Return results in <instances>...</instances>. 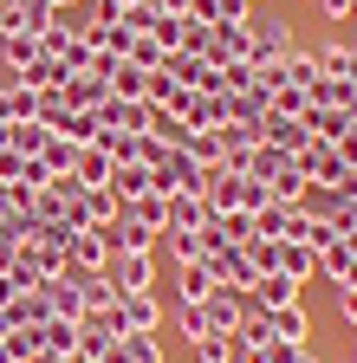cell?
Wrapping results in <instances>:
<instances>
[{"instance_id":"cell-36","label":"cell","mask_w":357,"mask_h":363,"mask_svg":"<svg viewBox=\"0 0 357 363\" xmlns=\"http://www.w3.org/2000/svg\"><path fill=\"white\" fill-rule=\"evenodd\" d=\"M150 39L163 45V52H182V20H175V13H156V26H150Z\"/></svg>"},{"instance_id":"cell-13","label":"cell","mask_w":357,"mask_h":363,"mask_svg":"<svg viewBox=\"0 0 357 363\" xmlns=\"http://www.w3.org/2000/svg\"><path fill=\"white\" fill-rule=\"evenodd\" d=\"M202 311H208V325H214V331H228V337H234V325L247 318V292H228V286H214V292L202 298Z\"/></svg>"},{"instance_id":"cell-1","label":"cell","mask_w":357,"mask_h":363,"mask_svg":"<svg viewBox=\"0 0 357 363\" xmlns=\"http://www.w3.org/2000/svg\"><path fill=\"white\" fill-rule=\"evenodd\" d=\"M150 175H156V195H169V201H175V195H208V169H202L189 150H163V162H156Z\"/></svg>"},{"instance_id":"cell-8","label":"cell","mask_w":357,"mask_h":363,"mask_svg":"<svg viewBox=\"0 0 357 363\" xmlns=\"http://www.w3.org/2000/svg\"><path fill=\"white\" fill-rule=\"evenodd\" d=\"M169 272H175V298H182V305H202V298H208V292L221 286L208 259H175Z\"/></svg>"},{"instance_id":"cell-27","label":"cell","mask_w":357,"mask_h":363,"mask_svg":"<svg viewBox=\"0 0 357 363\" xmlns=\"http://www.w3.org/2000/svg\"><path fill=\"white\" fill-rule=\"evenodd\" d=\"M292 169V156L286 150H273V143H253V156H247V175H260L266 189H273V175H286Z\"/></svg>"},{"instance_id":"cell-42","label":"cell","mask_w":357,"mask_h":363,"mask_svg":"<svg viewBox=\"0 0 357 363\" xmlns=\"http://www.w3.org/2000/svg\"><path fill=\"white\" fill-rule=\"evenodd\" d=\"M338 240H344V247H351V253H357V227H351V234H338Z\"/></svg>"},{"instance_id":"cell-16","label":"cell","mask_w":357,"mask_h":363,"mask_svg":"<svg viewBox=\"0 0 357 363\" xmlns=\"http://www.w3.org/2000/svg\"><path fill=\"white\" fill-rule=\"evenodd\" d=\"M72 208H78V220H84V227H117V214H123V201H117L111 189H84Z\"/></svg>"},{"instance_id":"cell-43","label":"cell","mask_w":357,"mask_h":363,"mask_svg":"<svg viewBox=\"0 0 357 363\" xmlns=\"http://www.w3.org/2000/svg\"><path fill=\"white\" fill-rule=\"evenodd\" d=\"M78 363H104V357H78Z\"/></svg>"},{"instance_id":"cell-38","label":"cell","mask_w":357,"mask_h":363,"mask_svg":"<svg viewBox=\"0 0 357 363\" xmlns=\"http://www.w3.org/2000/svg\"><path fill=\"white\" fill-rule=\"evenodd\" d=\"M319 13H325L331 26H344V20H357V0H319Z\"/></svg>"},{"instance_id":"cell-3","label":"cell","mask_w":357,"mask_h":363,"mask_svg":"<svg viewBox=\"0 0 357 363\" xmlns=\"http://www.w3.org/2000/svg\"><path fill=\"white\" fill-rule=\"evenodd\" d=\"M292 45H299V39H292V26H286V20H247V65H253V72L280 65Z\"/></svg>"},{"instance_id":"cell-17","label":"cell","mask_w":357,"mask_h":363,"mask_svg":"<svg viewBox=\"0 0 357 363\" xmlns=\"http://www.w3.org/2000/svg\"><path fill=\"white\" fill-rule=\"evenodd\" d=\"M104 189H111L117 201H137V195H156V175H150L143 162H117V169H111V182H104Z\"/></svg>"},{"instance_id":"cell-24","label":"cell","mask_w":357,"mask_h":363,"mask_svg":"<svg viewBox=\"0 0 357 363\" xmlns=\"http://www.w3.org/2000/svg\"><path fill=\"white\" fill-rule=\"evenodd\" d=\"M319 279H331V286H357V253H351L344 240L319 253Z\"/></svg>"},{"instance_id":"cell-37","label":"cell","mask_w":357,"mask_h":363,"mask_svg":"<svg viewBox=\"0 0 357 363\" xmlns=\"http://www.w3.org/2000/svg\"><path fill=\"white\" fill-rule=\"evenodd\" d=\"M208 39H214V26H202V20H182V52L208 59Z\"/></svg>"},{"instance_id":"cell-35","label":"cell","mask_w":357,"mask_h":363,"mask_svg":"<svg viewBox=\"0 0 357 363\" xmlns=\"http://www.w3.org/2000/svg\"><path fill=\"white\" fill-rule=\"evenodd\" d=\"M163 59H169V52H163V45H156L150 33H143V39H130V65H137V72H156Z\"/></svg>"},{"instance_id":"cell-34","label":"cell","mask_w":357,"mask_h":363,"mask_svg":"<svg viewBox=\"0 0 357 363\" xmlns=\"http://www.w3.org/2000/svg\"><path fill=\"white\" fill-rule=\"evenodd\" d=\"M266 363H319V350L292 344V337H273V344H266Z\"/></svg>"},{"instance_id":"cell-26","label":"cell","mask_w":357,"mask_h":363,"mask_svg":"<svg viewBox=\"0 0 357 363\" xmlns=\"http://www.w3.org/2000/svg\"><path fill=\"white\" fill-rule=\"evenodd\" d=\"M53 143V130L39 123V117H26V123H7V150H20V156H39Z\"/></svg>"},{"instance_id":"cell-11","label":"cell","mask_w":357,"mask_h":363,"mask_svg":"<svg viewBox=\"0 0 357 363\" xmlns=\"http://www.w3.org/2000/svg\"><path fill=\"white\" fill-rule=\"evenodd\" d=\"M59 98H65L72 111H98V104L111 98V78H98V72H72V78L59 84Z\"/></svg>"},{"instance_id":"cell-31","label":"cell","mask_w":357,"mask_h":363,"mask_svg":"<svg viewBox=\"0 0 357 363\" xmlns=\"http://www.w3.org/2000/svg\"><path fill=\"white\" fill-rule=\"evenodd\" d=\"M39 162H46V175H72V162H78V143H72V136H53V143L39 150Z\"/></svg>"},{"instance_id":"cell-21","label":"cell","mask_w":357,"mask_h":363,"mask_svg":"<svg viewBox=\"0 0 357 363\" xmlns=\"http://www.w3.org/2000/svg\"><path fill=\"white\" fill-rule=\"evenodd\" d=\"M65 78H72V65H65V59H53V52H39V59L20 72V84H26V91H59Z\"/></svg>"},{"instance_id":"cell-23","label":"cell","mask_w":357,"mask_h":363,"mask_svg":"<svg viewBox=\"0 0 357 363\" xmlns=\"http://www.w3.org/2000/svg\"><path fill=\"white\" fill-rule=\"evenodd\" d=\"M273 272H286V279H299V286H305L312 272H319V253H312L305 240H280V266H273Z\"/></svg>"},{"instance_id":"cell-7","label":"cell","mask_w":357,"mask_h":363,"mask_svg":"<svg viewBox=\"0 0 357 363\" xmlns=\"http://www.w3.org/2000/svg\"><path fill=\"white\" fill-rule=\"evenodd\" d=\"M65 266H78V272H104V266H111V234H104V227H78V234L65 240Z\"/></svg>"},{"instance_id":"cell-12","label":"cell","mask_w":357,"mask_h":363,"mask_svg":"<svg viewBox=\"0 0 357 363\" xmlns=\"http://www.w3.org/2000/svg\"><path fill=\"white\" fill-rule=\"evenodd\" d=\"M104 363H163V337H156V331H130V337H111Z\"/></svg>"},{"instance_id":"cell-10","label":"cell","mask_w":357,"mask_h":363,"mask_svg":"<svg viewBox=\"0 0 357 363\" xmlns=\"http://www.w3.org/2000/svg\"><path fill=\"white\" fill-rule=\"evenodd\" d=\"M312 52H319V72H325V78L357 84V45H351V39H338V33H331L325 45H312Z\"/></svg>"},{"instance_id":"cell-2","label":"cell","mask_w":357,"mask_h":363,"mask_svg":"<svg viewBox=\"0 0 357 363\" xmlns=\"http://www.w3.org/2000/svg\"><path fill=\"white\" fill-rule=\"evenodd\" d=\"M111 337H130V331H163V298L156 292H123L111 311H104Z\"/></svg>"},{"instance_id":"cell-28","label":"cell","mask_w":357,"mask_h":363,"mask_svg":"<svg viewBox=\"0 0 357 363\" xmlns=\"http://www.w3.org/2000/svg\"><path fill=\"white\" fill-rule=\"evenodd\" d=\"M189 350H195V363H234V357H241V344H234L228 331H208V337H195Z\"/></svg>"},{"instance_id":"cell-15","label":"cell","mask_w":357,"mask_h":363,"mask_svg":"<svg viewBox=\"0 0 357 363\" xmlns=\"http://www.w3.org/2000/svg\"><path fill=\"white\" fill-rule=\"evenodd\" d=\"M286 240H305L312 253H325V247H338V227H331L319 208H299V214H292V234H286Z\"/></svg>"},{"instance_id":"cell-6","label":"cell","mask_w":357,"mask_h":363,"mask_svg":"<svg viewBox=\"0 0 357 363\" xmlns=\"http://www.w3.org/2000/svg\"><path fill=\"white\" fill-rule=\"evenodd\" d=\"M202 259L214 266V279L228 286V292H253V279H260V266H253V253H247V247H208Z\"/></svg>"},{"instance_id":"cell-29","label":"cell","mask_w":357,"mask_h":363,"mask_svg":"<svg viewBox=\"0 0 357 363\" xmlns=\"http://www.w3.org/2000/svg\"><path fill=\"white\" fill-rule=\"evenodd\" d=\"M143 91H150V72H137L130 59H117V72H111V98H130V104H137Z\"/></svg>"},{"instance_id":"cell-22","label":"cell","mask_w":357,"mask_h":363,"mask_svg":"<svg viewBox=\"0 0 357 363\" xmlns=\"http://www.w3.org/2000/svg\"><path fill=\"white\" fill-rule=\"evenodd\" d=\"M26 117H39V91H26L20 78L0 84V123H26Z\"/></svg>"},{"instance_id":"cell-20","label":"cell","mask_w":357,"mask_h":363,"mask_svg":"<svg viewBox=\"0 0 357 363\" xmlns=\"http://www.w3.org/2000/svg\"><path fill=\"white\" fill-rule=\"evenodd\" d=\"M273 337H280V331H273V311H260V305H247V318L234 325V344H241V350H266Z\"/></svg>"},{"instance_id":"cell-9","label":"cell","mask_w":357,"mask_h":363,"mask_svg":"<svg viewBox=\"0 0 357 363\" xmlns=\"http://www.w3.org/2000/svg\"><path fill=\"white\" fill-rule=\"evenodd\" d=\"M299 279H286V272H260L253 279V292H247V305H260V311H286V305H299Z\"/></svg>"},{"instance_id":"cell-39","label":"cell","mask_w":357,"mask_h":363,"mask_svg":"<svg viewBox=\"0 0 357 363\" xmlns=\"http://www.w3.org/2000/svg\"><path fill=\"white\" fill-rule=\"evenodd\" d=\"M338 156H344V162H351V169H357V123H351V130H344V136H338Z\"/></svg>"},{"instance_id":"cell-40","label":"cell","mask_w":357,"mask_h":363,"mask_svg":"<svg viewBox=\"0 0 357 363\" xmlns=\"http://www.w3.org/2000/svg\"><path fill=\"white\" fill-rule=\"evenodd\" d=\"M150 7H156V13H175V20H182V13H189V0H150Z\"/></svg>"},{"instance_id":"cell-4","label":"cell","mask_w":357,"mask_h":363,"mask_svg":"<svg viewBox=\"0 0 357 363\" xmlns=\"http://www.w3.org/2000/svg\"><path fill=\"white\" fill-rule=\"evenodd\" d=\"M175 117H182V130H221L234 117V98L228 91H182V98H175Z\"/></svg>"},{"instance_id":"cell-33","label":"cell","mask_w":357,"mask_h":363,"mask_svg":"<svg viewBox=\"0 0 357 363\" xmlns=\"http://www.w3.org/2000/svg\"><path fill=\"white\" fill-rule=\"evenodd\" d=\"M156 247L169 253V266H175V259H202V234H182V227H169Z\"/></svg>"},{"instance_id":"cell-14","label":"cell","mask_w":357,"mask_h":363,"mask_svg":"<svg viewBox=\"0 0 357 363\" xmlns=\"http://www.w3.org/2000/svg\"><path fill=\"white\" fill-rule=\"evenodd\" d=\"M39 337V357H78V318H46V325H33Z\"/></svg>"},{"instance_id":"cell-44","label":"cell","mask_w":357,"mask_h":363,"mask_svg":"<svg viewBox=\"0 0 357 363\" xmlns=\"http://www.w3.org/2000/svg\"><path fill=\"white\" fill-rule=\"evenodd\" d=\"M253 7H260V0H253Z\"/></svg>"},{"instance_id":"cell-18","label":"cell","mask_w":357,"mask_h":363,"mask_svg":"<svg viewBox=\"0 0 357 363\" xmlns=\"http://www.w3.org/2000/svg\"><path fill=\"white\" fill-rule=\"evenodd\" d=\"M111 169H117V156H111L104 143H84V150H78V162H72V175L84 182V189H104Z\"/></svg>"},{"instance_id":"cell-5","label":"cell","mask_w":357,"mask_h":363,"mask_svg":"<svg viewBox=\"0 0 357 363\" xmlns=\"http://www.w3.org/2000/svg\"><path fill=\"white\" fill-rule=\"evenodd\" d=\"M104 279L117 286V298L123 292H156V253H111Z\"/></svg>"},{"instance_id":"cell-41","label":"cell","mask_w":357,"mask_h":363,"mask_svg":"<svg viewBox=\"0 0 357 363\" xmlns=\"http://www.w3.org/2000/svg\"><path fill=\"white\" fill-rule=\"evenodd\" d=\"M46 7H53V13H65V7H84V0H46Z\"/></svg>"},{"instance_id":"cell-25","label":"cell","mask_w":357,"mask_h":363,"mask_svg":"<svg viewBox=\"0 0 357 363\" xmlns=\"http://www.w3.org/2000/svg\"><path fill=\"white\" fill-rule=\"evenodd\" d=\"M39 52H46V45H39L33 33H7V39H0V59H7V72H13V78H20Z\"/></svg>"},{"instance_id":"cell-32","label":"cell","mask_w":357,"mask_h":363,"mask_svg":"<svg viewBox=\"0 0 357 363\" xmlns=\"http://www.w3.org/2000/svg\"><path fill=\"white\" fill-rule=\"evenodd\" d=\"M175 331H182V344H195V337H208L214 325H208L202 305H182V298H175Z\"/></svg>"},{"instance_id":"cell-19","label":"cell","mask_w":357,"mask_h":363,"mask_svg":"<svg viewBox=\"0 0 357 363\" xmlns=\"http://www.w3.org/2000/svg\"><path fill=\"white\" fill-rule=\"evenodd\" d=\"M208 220H214L208 195H175V201H169V227H182V234H202ZM169 227H163V234H169Z\"/></svg>"},{"instance_id":"cell-30","label":"cell","mask_w":357,"mask_h":363,"mask_svg":"<svg viewBox=\"0 0 357 363\" xmlns=\"http://www.w3.org/2000/svg\"><path fill=\"white\" fill-rule=\"evenodd\" d=\"M273 331H280V337H292V344H312V318H305V305L273 311Z\"/></svg>"}]
</instances>
